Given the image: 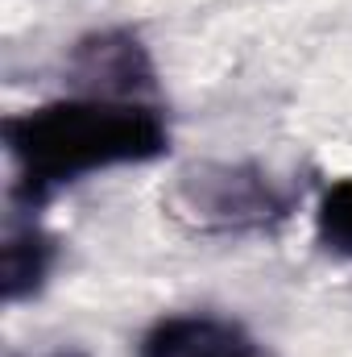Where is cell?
<instances>
[{"label":"cell","mask_w":352,"mask_h":357,"mask_svg":"<svg viewBox=\"0 0 352 357\" xmlns=\"http://www.w3.org/2000/svg\"><path fill=\"white\" fill-rule=\"evenodd\" d=\"M4 150L17 175L13 199L33 212L79 178L162 158L170 150V125L154 100L71 91L4 116Z\"/></svg>","instance_id":"1"},{"label":"cell","mask_w":352,"mask_h":357,"mask_svg":"<svg viewBox=\"0 0 352 357\" xmlns=\"http://www.w3.org/2000/svg\"><path fill=\"white\" fill-rule=\"evenodd\" d=\"M170 204L199 233H265L294 212V191L253 162H191Z\"/></svg>","instance_id":"2"},{"label":"cell","mask_w":352,"mask_h":357,"mask_svg":"<svg viewBox=\"0 0 352 357\" xmlns=\"http://www.w3.org/2000/svg\"><path fill=\"white\" fill-rule=\"evenodd\" d=\"M158 84L154 59L133 29H95L67 54V88L108 100H150Z\"/></svg>","instance_id":"3"},{"label":"cell","mask_w":352,"mask_h":357,"mask_svg":"<svg viewBox=\"0 0 352 357\" xmlns=\"http://www.w3.org/2000/svg\"><path fill=\"white\" fill-rule=\"evenodd\" d=\"M137 357H265L245 333V324L216 312H178L162 316L137 345Z\"/></svg>","instance_id":"4"},{"label":"cell","mask_w":352,"mask_h":357,"mask_svg":"<svg viewBox=\"0 0 352 357\" xmlns=\"http://www.w3.org/2000/svg\"><path fill=\"white\" fill-rule=\"evenodd\" d=\"M50 266H54V237L38 220H25V225L8 229L4 250H0V291H4V303L38 295Z\"/></svg>","instance_id":"5"},{"label":"cell","mask_w":352,"mask_h":357,"mask_svg":"<svg viewBox=\"0 0 352 357\" xmlns=\"http://www.w3.org/2000/svg\"><path fill=\"white\" fill-rule=\"evenodd\" d=\"M315 237L328 254L352 258V175L323 187L315 204Z\"/></svg>","instance_id":"6"},{"label":"cell","mask_w":352,"mask_h":357,"mask_svg":"<svg viewBox=\"0 0 352 357\" xmlns=\"http://www.w3.org/2000/svg\"><path fill=\"white\" fill-rule=\"evenodd\" d=\"M54 357H83V354H67V349H63V354H54Z\"/></svg>","instance_id":"7"}]
</instances>
